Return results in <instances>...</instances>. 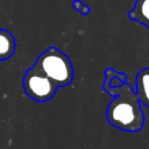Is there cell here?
Listing matches in <instances>:
<instances>
[{
	"mask_svg": "<svg viewBox=\"0 0 149 149\" xmlns=\"http://www.w3.org/2000/svg\"><path fill=\"white\" fill-rule=\"evenodd\" d=\"M104 91L113 97L106 111L107 121L115 128L125 132H139L144 126V114L134 88L126 81L120 86H102Z\"/></svg>",
	"mask_w": 149,
	"mask_h": 149,
	"instance_id": "1",
	"label": "cell"
},
{
	"mask_svg": "<svg viewBox=\"0 0 149 149\" xmlns=\"http://www.w3.org/2000/svg\"><path fill=\"white\" fill-rule=\"evenodd\" d=\"M56 85L66 86L73 79V66L70 58L56 47H49L36 59L35 64Z\"/></svg>",
	"mask_w": 149,
	"mask_h": 149,
	"instance_id": "2",
	"label": "cell"
},
{
	"mask_svg": "<svg viewBox=\"0 0 149 149\" xmlns=\"http://www.w3.org/2000/svg\"><path fill=\"white\" fill-rule=\"evenodd\" d=\"M22 86L26 94L38 102H45L52 99L57 91V85L35 65L27 70Z\"/></svg>",
	"mask_w": 149,
	"mask_h": 149,
	"instance_id": "3",
	"label": "cell"
},
{
	"mask_svg": "<svg viewBox=\"0 0 149 149\" xmlns=\"http://www.w3.org/2000/svg\"><path fill=\"white\" fill-rule=\"evenodd\" d=\"M135 93L140 100V104L149 108V68L142 69L137 73Z\"/></svg>",
	"mask_w": 149,
	"mask_h": 149,
	"instance_id": "4",
	"label": "cell"
},
{
	"mask_svg": "<svg viewBox=\"0 0 149 149\" xmlns=\"http://www.w3.org/2000/svg\"><path fill=\"white\" fill-rule=\"evenodd\" d=\"M72 6H73V8L76 9V10H78L80 14H83V15H87L90 12H91V8L88 7V6H86L83 1H80V0H74L73 2H72Z\"/></svg>",
	"mask_w": 149,
	"mask_h": 149,
	"instance_id": "6",
	"label": "cell"
},
{
	"mask_svg": "<svg viewBox=\"0 0 149 149\" xmlns=\"http://www.w3.org/2000/svg\"><path fill=\"white\" fill-rule=\"evenodd\" d=\"M16 49L14 36L6 29L0 28V62L10 58Z\"/></svg>",
	"mask_w": 149,
	"mask_h": 149,
	"instance_id": "5",
	"label": "cell"
}]
</instances>
